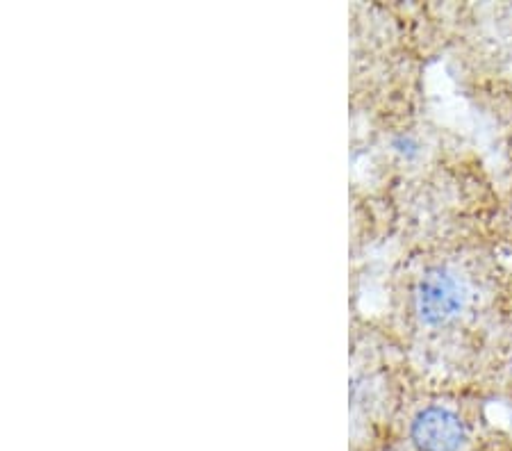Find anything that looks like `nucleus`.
<instances>
[{
	"label": "nucleus",
	"mask_w": 512,
	"mask_h": 451,
	"mask_svg": "<svg viewBox=\"0 0 512 451\" xmlns=\"http://www.w3.org/2000/svg\"><path fill=\"white\" fill-rule=\"evenodd\" d=\"M408 438L415 451H467L472 431L456 410L426 406L412 417Z\"/></svg>",
	"instance_id": "obj_2"
},
{
	"label": "nucleus",
	"mask_w": 512,
	"mask_h": 451,
	"mask_svg": "<svg viewBox=\"0 0 512 451\" xmlns=\"http://www.w3.org/2000/svg\"><path fill=\"white\" fill-rule=\"evenodd\" d=\"M467 301V287L447 267H431L419 278L415 310L426 326H444L456 319Z\"/></svg>",
	"instance_id": "obj_1"
}]
</instances>
